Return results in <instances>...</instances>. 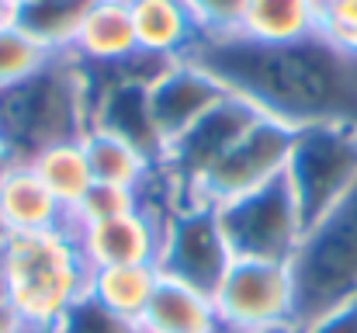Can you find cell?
I'll list each match as a JSON object with an SVG mask.
<instances>
[{
	"label": "cell",
	"mask_w": 357,
	"mask_h": 333,
	"mask_svg": "<svg viewBox=\"0 0 357 333\" xmlns=\"http://www.w3.org/2000/svg\"><path fill=\"white\" fill-rule=\"evenodd\" d=\"M309 229L333 212L357 188V125L354 121H312L298 125L291 160L284 170Z\"/></svg>",
	"instance_id": "4"
},
{
	"label": "cell",
	"mask_w": 357,
	"mask_h": 333,
	"mask_svg": "<svg viewBox=\"0 0 357 333\" xmlns=\"http://www.w3.org/2000/svg\"><path fill=\"white\" fill-rule=\"evenodd\" d=\"M323 38L357 56V0H333L323 7Z\"/></svg>",
	"instance_id": "26"
},
{
	"label": "cell",
	"mask_w": 357,
	"mask_h": 333,
	"mask_svg": "<svg viewBox=\"0 0 357 333\" xmlns=\"http://www.w3.org/2000/svg\"><path fill=\"white\" fill-rule=\"evenodd\" d=\"M94 3L98 0H24L17 3L14 21L52 56H70Z\"/></svg>",
	"instance_id": "18"
},
{
	"label": "cell",
	"mask_w": 357,
	"mask_h": 333,
	"mask_svg": "<svg viewBox=\"0 0 357 333\" xmlns=\"http://www.w3.org/2000/svg\"><path fill=\"white\" fill-rule=\"evenodd\" d=\"M52 59L56 56L42 42H35L17 21L0 24V94L42 73Z\"/></svg>",
	"instance_id": "22"
},
{
	"label": "cell",
	"mask_w": 357,
	"mask_h": 333,
	"mask_svg": "<svg viewBox=\"0 0 357 333\" xmlns=\"http://www.w3.org/2000/svg\"><path fill=\"white\" fill-rule=\"evenodd\" d=\"M17 3H24V0H17Z\"/></svg>",
	"instance_id": "32"
},
{
	"label": "cell",
	"mask_w": 357,
	"mask_h": 333,
	"mask_svg": "<svg viewBox=\"0 0 357 333\" xmlns=\"http://www.w3.org/2000/svg\"><path fill=\"white\" fill-rule=\"evenodd\" d=\"M302 333H357V295L316 313L302 323Z\"/></svg>",
	"instance_id": "27"
},
{
	"label": "cell",
	"mask_w": 357,
	"mask_h": 333,
	"mask_svg": "<svg viewBox=\"0 0 357 333\" xmlns=\"http://www.w3.org/2000/svg\"><path fill=\"white\" fill-rule=\"evenodd\" d=\"M91 267L73 232H24L0 239V313L14 333H52L87 295Z\"/></svg>",
	"instance_id": "2"
},
{
	"label": "cell",
	"mask_w": 357,
	"mask_h": 333,
	"mask_svg": "<svg viewBox=\"0 0 357 333\" xmlns=\"http://www.w3.org/2000/svg\"><path fill=\"white\" fill-rule=\"evenodd\" d=\"M139 56L170 63L195 56V49L205 42L191 7L184 0H128Z\"/></svg>",
	"instance_id": "14"
},
{
	"label": "cell",
	"mask_w": 357,
	"mask_h": 333,
	"mask_svg": "<svg viewBox=\"0 0 357 333\" xmlns=\"http://www.w3.org/2000/svg\"><path fill=\"white\" fill-rule=\"evenodd\" d=\"M142 209V191L139 188H121V184H98L84 195V202L66 216V229H80V225H91V222H105L125 216V212H135Z\"/></svg>",
	"instance_id": "23"
},
{
	"label": "cell",
	"mask_w": 357,
	"mask_h": 333,
	"mask_svg": "<svg viewBox=\"0 0 357 333\" xmlns=\"http://www.w3.org/2000/svg\"><path fill=\"white\" fill-rule=\"evenodd\" d=\"M160 281V267L156 264H119V267H94L87 278V295L98 299L105 309L128 316V320H142L153 288Z\"/></svg>",
	"instance_id": "21"
},
{
	"label": "cell",
	"mask_w": 357,
	"mask_h": 333,
	"mask_svg": "<svg viewBox=\"0 0 357 333\" xmlns=\"http://www.w3.org/2000/svg\"><path fill=\"white\" fill-rule=\"evenodd\" d=\"M330 3H333V0H319V7H330Z\"/></svg>",
	"instance_id": "31"
},
{
	"label": "cell",
	"mask_w": 357,
	"mask_h": 333,
	"mask_svg": "<svg viewBox=\"0 0 357 333\" xmlns=\"http://www.w3.org/2000/svg\"><path fill=\"white\" fill-rule=\"evenodd\" d=\"M80 142H84V153H87V163L98 184H121V188L142 191L160 170V163H153L132 142H125L105 128H87Z\"/></svg>",
	"instance_id": "19"
},
{
	"label": "cell",
	"mask_w": 357,
	"mask_h": 333,
	"mask_svg": "<svg viewBox=\"0 0 357 333\" xmlns=\"http://www.w3.org/2000/svg\"><path fill=\"white\" fill-rule=\"evenodd\" d=\"M295 278L302 323L357 295V188L305 232Z\"/></svg>",
	"instance_id": "5"
},
{
	"label": "cell",
	"mask_w": 357,
	"mask_h": 333,
	"mask_svg": "<svg viewBox=\"0 0 357 333\" xmlns=\"http://www.w3.org/2000/svg\"><path fill=\"white\" fill-rule=\"evenodd\" d=\"M222 333H257L298 320L295 260L236 257L219 288L212 292Z\"/></svg>",
	"instance_id": "6"
},
{
	"label": "cell",
	"mask_w": 357,
	"mask_h": 333,
	"mask_svg": "<svg viewBox=\"0 0 357 333\" xmlns=\"http://www.w3.org/2000/svg\"><path fill=\"white\" fill-rule=\"evenodd\" d=\"M257 333H302V323H281V327H267V330Z\"/></svg>",
	"instance_id": "29"
},
{
	"label": "cell",
	"mask_w": 357,
	"mask_h": 333,
	"mask_svg": "<svg viewBox=\"0 0 357 333\" xmlns=\"http://www.w3.org/2000/svg\"><path fill=\"white\" fill-rule=\"evenodd\" d=\"M35 174L42 177V184L49 188V195L63 205V212L70 216L84 195L94 188V174H91V163H87V153H84V142L80 139H66V142H56V146H45L38 149L31 160Z\"/></svg>",
	"instance_id": "20"
},
{
	"label": "cell",
	"mask_w": 357,
	"mask_h": 333,
	"mask_svg": "<svg viewBox=\"0 0 357 333\" xmlns=\"http://www.w3.org/2000/svg\"><path fill=\"white\" fill-rule=\"evenodd\" d=\"M91 128V73L73 56H56L42 73L0 94V135L14 160L80 139Z\"/></svg>",
	"instance_id": "3"
},
{
	"label": "cell",
	"mask_w": 357,
	"mask_h": 333,
	"mask_svg": "<svg viewBox=\"0 0 357 333\" xmlns=\"http://www.w3.org/2000/svg\"><path fill=\"white\" fill-rule=\"evenodd\" d=\"M146 87H149V108L156 118V128L167 146L229 94V87L215 77V70L198 56L163 63Z\"/></svg>",
	"instance_id": "11"
},
{
	"label": "cell",
	"mask_w": 357,
	"mask_h": 333,
	"mask_svg": "<svg viewBox=\"0 0 357 333\" xmlns=\"http://www.w3.org/2000/svg\"><path fill=\"white\" fill-rule=\"evenodd\" d=\"M295 135H298V125L281 121L274 114H260L243 132L236 146L184 195L222 209L236 198H246V195L281 181L284 170H288V160H291Z\"/></svg>",
	"instance_id": "8"
},
{
	"label": "cell",
	"mask_w": 357,
	"mask_h": 333,
	"mask_svg": "<svg viewBox=\"0 0 357 333\" xmlns=\"http://www.w3.org/2000/svg\"><path fill=\"white\" fill-rule=\"evenodd\" d=\"M205 35V42L215 38H233L239 31V17H243V0H184Z\"/></svg>",
	"instance_id": "25"
},
{
	"label": "cell",
	"mask_w": 357,
	"mask_h": 333,
	"mask_svg": "<svg viewBox=\"0 0 357 333\" xmlns=\"http://www.w3.org/2000/svg\"><path fill=\"white\" fill-rule=\"evenodd\" d=\"M87 70H115L139 59L135 24L128 0H98L77 35V45L70 52Z\"/></svg>",
	"instance_id": "15"
},
{
	"label": "cell",
	"mask_w": 357,
	"mask_h": 333,
	"mask_svg": "<svg viewBox=\"0 0 357 333\" xmlns=\"http://www.w3.org/2000/svg\"><path fill=\"white\" fill-rule=\"evenodd\" d=\"M264 111L257 108L250 98H243L236 91H229L215 108H208L188 132H181L170 146H167V160L163 170L177 181L181 191H191L239 139L243 132L260 118Z\"/></svg>",
	"instance_id": "10"
},
{
	"label": "cell",
	"mask_w": 357,
	"mask_h": 333,
	"mask_svg": "<svg viewBox=\"0 0 357 333\" xmlns=\"http://www.w3.org/2000/svg\"><path fill=\"white\" fill-rule=\"evenodd\" d=\"M7 160H14V156H10V149H7V142H3V135H0V170L7 167Z\"/></svg>",
	"instance_id": "30"
},
{
	"label": "cell",
	"mask_w": 357,
	"mask_h": 333,
	"mask_svg": "<svg viewBox=\"0 0 357 333\" xmlns=\"http://www.w3.org/2000/svg\"><path fill=\"white\" fill-rule=\"evenodd\" d=\"M236 253L229 246L222 212L202 198L184 195L163 222V246H160V274H170L191 288L215 292L226 271L233 267Z\"/></svg>",
	"instance_id": "7"
},
{
	"label": "cell",
	"mask_w": 357,
	"mask_h": 333,
	"mask_svg": "<svg viewBox=\"0 0 357 333\" xmlns=\"http://www.w3.org/2000/svg\"><path fill=\"white\" fill-rule=\"evenodd\" d=\"M219 212H222V225L236 257L295 260L309 232L302 205L284 177L246 198L222 205Z\"/></svg>",
	"instance_id": "9"
},
{
	"label": "cell",
	"mask_w": 357,
	"mask_h": 333,
	"mask_svg": "<svg viewBox=\"0 0 357 333\" xmlns=\"http://www.w3.org/2000/svg\"><path fill=\"white\" fill-rule=\"evenodd\" d=\"M239 38L257 45H295L323 35L319 0H243Z\"/></svg>",
	"instance_id": "16"
},
{
	"label": "cell",
	"mask_w": 357,
	"mask_h": 333,
	"mask_svg": "<svg viewBox=\"0 0 357 333\" xmlns=\"http://www.w3.org/2000/svg\"><path fill=\"white\" fill-rule=\"evenodd\" d=\"M163 222H167V209L142 202V209L135 212L91 222L70 232L80 246L84 264L94 271V267H119V264H156L163 246Z\"/></svg>",
	"instance_id": "12"
},
{
	"label": "cell",
	"mask_w": 357,
	"mask_h": 333,
	"mask_svg": "<svg viewBox=\"0 0 357 333\" xmlns=\"http://www.w3.org/2000/svg\"><path fill=\"white\" fill-rule=\"evenodd\" d=\"M195 56L264 114L291 125H357V56L323 35L295 45H257L233 35L202 42Z\"/></svg>",
	"instance_id": "1"
},
{
	"label": "cell",
	"mask_w": 357,
	"mask_h": 333,
	"mask_svg": "<svg viewBox=\"0 0 357 333\" xmlns=\"http://www.w3.org/2000/svg\"><path fill=\"white\" fill-rule=\"evenodd\" d=\"M66 212L49 195L42 177L28 160H7L0 170V232L24 236V232H49L63 229Z\"/></svg>",
	"instance_id": "13"
},
{
	"label": "cell",
	"mask_w": 357,
	"mask_h": 333,
	"mask_svg": "<svg viewBox=\"0 0 357 333\" xmlns=\"http://www.w3.org/2000/svg\"><path fill=\"white\" fill-rule=\"evenodd\" d=\"M14 10H17V0H0V24L14 21Z\"/></svg>",
	"instance_id": "28"
},
{
	"label": "cell",
	"mask_w": 357,
	"mask_h": 333,
	"mask_svg": "<svg viewBox=\"0 0 357 333\" xmlns=\"http://www.w3.org/2000/svg\"><path fill=\"white\" fill-rule=\"evenodd\" d=\"M52 333H146L139 320H128V316H119L112 309H105L98 299L84 295L59 323Z\"/></svg>",
	"instance_id": "24"
},
{
	"label": "cell",
	"mask_w": 357,
	"mask_h": 333,
	"mask_svg": "<svg viewBox=\"0 0 357 333\" xmlns=\"http://www.w3.org/2000/svg\"><path fill=\"white\" fill-rule=\"evenodd\" d=\"M139 323L146 333H222L212 295L170 274H160Z\"/></svg>",
	"instance_id": "17"
}]
</instances>
